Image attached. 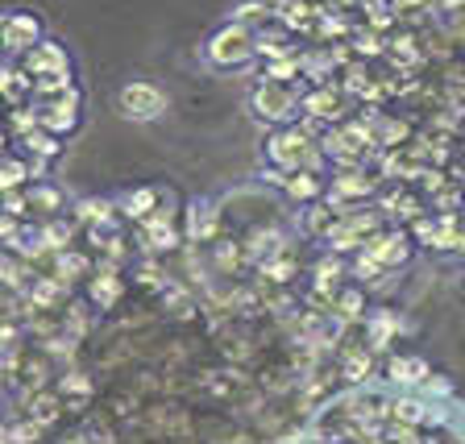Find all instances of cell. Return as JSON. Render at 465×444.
<instances>
[{"label": "cell", "mask_w": 465, "mask_h": 444, "mask_svg": "<svg viewBox=\"0 0 465 444\" xmlns=\"http://www.w3.org/2000/svg\"><path fill=\"white\" fill-rule=\"evenodd\" d=\"M266 154H271V166H279L282 174L295 171H312L320 163V150L303 129H279V133L266 142Z\"/></svg>", "instance_id": "obj_1"}, {"label": "cell", "mask_w": 465, "mask_h": 444, "mask_svg": "<svg viewBox=\"0 0 465 444\" xmlns=\"http://www.w3.org/2000/svg\"><path fill=\"white\" fill-rule=\"evenodd\" d=\"M253 54H258V38H253L250 25H242V21L224 25L221 34H213V42H208V63H213V67H245Z\"/></svg>", "instance_id": "obj_2"}, {"label": "cell", "mask_w": 465, "mask_h": 444, "mask_svg": "<svg viewBox=\"0 0 465 444\" xmlns=\"http://www.w3.org/2000/svg\"><path fill=\"white\" fill-rule=\"evenodd\" d=\"M253 113L262 116V121H274V125H287L291 116H295V108H300V92L291 84H258L253 87V96H250Z\"/></svg>", "instance_id": "obj_3"}, {"label": "cell", "mask_w": 465, "mask_h": 444, "mask_svg": "<svg viewBox=\"0 0 465 444\" xmlns=\"http://www.w3.org/2000/svg\"><path fill=\"white\" fill-rule=\"evenodd\" d=\"M116 108H121V116H129V121H154V116L166 113V92L154 84H145V79H134V84L121 87Z\"/></svg>", "instance_id": "obj_4"}, {"label": "cell", "mask_w": 465, "mask_h": 444, "mask_svg": "<svg viewBox=\"0 0 465 444\" xmlns=\"http://www.w3.org/2000/svg\"><path fill=\"white\" fill-rule=\"evenodd\" d=\"M79 104H84V96H79V87H71L67 96H54V100H42L38 104V125L46 129V133H71V129L79 125Z\"/></svg>", "instance_id": "obj_5"}, {"label": "cell", "mask_w": 465, "mask_h": 444, "mask_svg": "<svg viewBox=\"0 0 465 444\" xmlns=\"http://www.w3.org/2000/svg\"><path fill=\"white\" fill-rule=\"evenodd\" d=\"M42 42V21L34 13H9L0 25V46L9 54H29Z\"/></svg>", "instance_id": "obj_6"}, {"label": "cell", "mask_w": 465, "mask_h": 444, "mask_svg": "<svg viewBox=\"0 0 465 444\" xmlns=\"http://www.w3.org/2000/svg\"><path fill=\"white\" fill-rule=\"evenodd\" d=\"M361 253H366L370 261H378L382 271H391V266H403L407 261L411 242H407L403 232H370L366 245H361Z\"/></svg>", "instance_id": "obj_7"}, {"label": "cell", "mask_w": 465, "mask_h": 444, "mask_svg": "<svg viewBox=\"0 0 465 444\" xmlns=\"http://www.w3.org/2000/svg\"><path fill=\"white\" fill-rule=\"evenodd\" d=\"M63 71H71V63H67V50L58 46V42H38V46L25 54V75L29 79L63 75Z\"/></svg>", "instance_id": "obj_8"}, {"label": "cell", "mask_w": 465, "mask_h": 444, "mask_svg": "<svg viewBox=\"0 0 465 444\" xmlns=\"http://www.w3.org/2000/svg\"><path fill=\"white\" fill-rule=\"evenodd\" d=\"M370 192H374V179L349 166V171H341L337 179H332L329 203H332V208H337V212H345V203H341V200H361V195H370Z\"/></svg>", "instance_id": "obj_9"}, {"label": "cell", "mask_w": 465, "mask_h": 444, "mask_svg": "<svg viewBox=\"0 0 465 444\" xmlns=\"http://www.w3.org/2000/svg\"><path fill=\"white\" fill-rule=\"evenodd\" d=\"M187 232H192V242H213L216 237V203L195 200L192 208H187Z\"/></svg>", "instance_id": "obj_10"}, {"label": "cell", "mask_w": 465, "mask_h": 444, "mask_svg": "<svg viewBox=\"0 0 465 444\" xmlns=\"http://www.w3.org/2000/svg\"><path fill=\"white\" fill-rule=\"evenodd\" d=\"M300 104L312 121H332V116H341V96L332 92V87H316V92H308Z\"/></svg>", "instance_id": "obj_11"}, {"label": "cell", "mask_w": 465, "mask_h": 444, "mask_svg": "<svg viewBox=\"0 0 465 444\" xmlns=\"http://www.w3.org/2000/svg\"><path fill=\"white\" fill-rule=\"evenodd\" d=\"M87 300L96 303V308H113V303L121 300V279H116L113 266H104L96 279L87 282Z\"/></svg>", "instance_id": "obj_12"}, {"label": "cell", "mask_w": 465, "mask_h": 444, "mask_svg": "<svg viewBox=\"0 0 465 444\" xmlns=\"http://www.w3.org/2000/svg\"><path fill=\"white\" fill-rule=\"evenodd\" d=\"M428 374H432V370H428L424 358H391V366H387V378L399 382V387H416Z\"/></svg>", "instance_id": "obj_13"}, {"label": "cell", "mask_w": 465, "mask_h": 444, "mask_svg": "<svg viewBox=\"0 0 465 444\" xmlns=\"http://www.w3.org/2000/svg\"><path fill=\"white\" fill-rule=\"evenodd\" d=\"M121 212H125L129 221H150V216L158 212V192L154 187H137V192H129L125 200H121Z\"/></svg>", "instance_id": "obj_14"}, {"label": "cell", "mask_w": 465, "mask_h": 444, "mask_svg": "<svg viewBox=\"0 0 465 444\" xmlns=\"http://www.w3.org/2000/svg\"><path fill=\"white\" fill-rule=\"evenodd\" d=\"M21 145H25V154L29 158H42V163H50V158H58L63 154V145H58V137L54 133H46V129H29L25 137H21Z\"/></svg>", "instance_id": "obj_15"}, {"label": "cell", "mask_w": 465, "mask_h": 444, "mask_svg": "<svg viewBox=\"0 0 465 444\" xmlns=\"http://www.w3.org/2000/svg\"><path fill=\"white\" fill-rule=\"evenodd\" d=\"M0 96L13 100V104H21L25 96H34V79L17 67H0Z\"/></svg>", "instance_id": "obj_16"}, {"label": "cell", "mask_w": 465, "mask_h": 444, "mask_svg": "<svg viewBox=\"0 0 465 444\" xmlns=\"http://www.w3.org/2000/svg\"><path fill=\"white\" fill-rule=\"evenodd\" d=\"M25 200H29V212H46V216H54L58 208H63V192H58L54 183H34L25 192Z\"/></svg>", "instance_id": "obj_17"}, {"label": "cell", "mask_w": 465, "mask_h": 444, "mask_svg": "<svg viewBox=\"0 0 465 444\" xmlns=\"http://www.w3.org/2000/svg\"><path fill=\"white\" fill-rule=\"evenodd\" d=\"M395 332H399V316H395V311H374V316H370L366 337H370V345H374V349H387Z\"/></svg>", "instance_id": "obj_18"}, {"label": "cell", "mask_w": 465, "mask_h": 444, "mask_svg": "<svg viewBox=\"0 0 465 444\" xmlns=\"http://www.w3.org/2000/svg\"><path fill=\"white\" fill-rule=\"evenodd\" d=\"M29 179V163L25 158H0V195H9V192H21Z\"/></svg>", "instance_id": "obj_19"}, {"label": "cell", "mask_w": 465, "mask_h": 444, "mask_svg": "<svg viewBox=\"0 0 465 444\" xmlns=\"http://www.w3.org/2000/svg\"><path fill=\"white\" fill-rule=\"evenodd\" d=\"M282 192H287L291 200H316V195L324 192V183L316 179V171H295V174H287Z\"/></svg>", "instance_id": "obj_20"}, {"label": "cell", "mask_w": 465, "mask_h": 444, "mask_svg": "<svg viewBox=\"0 0 465 444\" xmlns=\"http://www.w3.org/2000/svg\"><path fill=\"white\" fill-rule=\"evenodd\" d=\"M75 216L84 224H92V229H100V224H113V200H79L75 203Z\"/></svg>", "instance_id": "obj_21"}, {"label": "cell", "mask_w": 465, "mask_h": 444, "mask_svg": "<svg viewBox=\"0 0 465 444\" xmlns=\"http://www.w3.org/2000/svg\"><path fill=\"white\" fill-rule=\"evenodd\" d=\"M391 419L403 428H416L428 419V407L420 403V399H399V403H391Z\"/></svg>", "instance_id": "obj_22"}, {"label": "cell", "mask_w": 465, "mask_h": 444, "mask_svg": "<svg viewBox=\"0 0 465 444\" xmlns=\"http://www.w3.org/2000/svg\"><path fill=\"white\" fill-rule=\"evenodd\" d=\"M71 71H63V75H42V79H34V96L38 100H54V96H67L71 92Z\"/></svg>", "instance_id": "obj_23"}, {"label": "cell", "mask_w": 465, "mask_h": 444, "mask_svg": "<svg viewBox=\"0 0 465 444\" xmlns=\"http://www.w3.org/2000/svg\"><path fill=\"white\" fill-rule=\"evenodd\" d=\"M79 274H87V258L84 253H58V261H54V279L63 282V279H79Z\"/></svg>", "instance_id": "obj_24"}, {"label": "cell", "mask_w": 465, "mask_h": 444, "mask_svg": "<svg viewBox=\"0 0 465 444\" xmlns=\"http://www.w3.org/2000/svg\"><path fill=\"white\" fill-rule=\"evenodd\" d=\"M332 308H337V316H341V320H358V316H361V308H366V295H361V291H341Z\"/></svg>", "instance_id": "obj_25"}, {"label": "cell", "mask_w": 465, "mask_h": 444, "mask_svg": "<svg viewBox=\"0 0 465 444\" xmlns=\"http://www.w3.org/2000/svg\"><path fill=\"white\" fill-rule=\"evenodd\" d=\"M58 395H63V399H75V403H84V399L92 395V382H87V374H67L63 382H58Z\"/></svg>", "instance_id": "obj_26"}, {"label": "cell", "mask_w": 465, "mask_h": 444, "mask_svg": "<svg viewBox=\"0 0 465 444\" xmlns=\"http://www.w3.org/2000/svg\"><path fill=\"white\" fill-rule=\"evenodd\" d=\"M337 279H341V261H329V258H324V261L316 266V291H320V295H329V291L337 295Z\"/></svg>", "instance_id": "obj_27"}, {"label": "cell", "mask_w": 465, "mask_h": 444, "mask_svg": "<svg viewBox=\"0 0 465 444\" xmlns=\"http://www.w3.org/2000/svg\"><path fill=\"white\" fill-rule=\"evenodd\" d=\"M54 416H58V399L54 395H34V403H29V419H34V424H50Z\"/></svg>", "instance_id": "obj_28"}, {"label": "cell", "mask_w": 465, "mask_h": 444, "mask_svg": "<svg viewBox=\"0 0 465 444\" xmlns=\"http://www.w3.org/2000/svg\"><path fill=\"white\" fill-rule=\"evenodd\" d=\"M258 54L271 58V63H279V58H291V46L282 34H274V38H266V34H258Z\"/></svg>", "instance_id": "obj_29"}, {"label": "cell", "mask_w": 465, "mask_h": 444, "mask_svg": "<svg viewBox=\"0 0 465 444\" xmlns=\"http://www.w3.org/2000/svg\"><path fill=\"white\" fill-rule=\"evenodd\" d=\"M345 378H349V382H366V378H370V353L353 349V353L345 358Z\"/></svg>", "instance_id": "obj_30"}, {"label": "cell", "mask_w": 465, "mask_h": 444, "mask_svg": "<svg viewBox=\"0 0 465 444\" xmlns=\"http://www.w3.org/2000/svg\"><path fill=\"white\" fill-rule=\"evenodd\" d=\"M295 71H303V63H300V58H295V54H291V58H279V63H271V67H266V75H262V79H271V84H282V79H291V75H295Z\"/></svg>", "instance_id": "obj_31"}, {"label": "cell", "mask_w": 465, "mask_h": 444, "mask_svg": "<svg viewBox=\"0 0 465 444\" xmlns=\"http://www.w3.org/2000/svg\"><path fill=\"white\" fill-rule=\"evenodd\" d=\"M0 212H9L13 221H21V216L29 212V200H25V192H9V195H0Z\"/></svg>", "instance_id": "obj_32"}, {"label": "cell", "mask_w": 465, "mask_h": 444, "mask_svg": "<svg viewBox=\"0 0 465 444\" xmlns=\"http://www.w3.org/2000/svg\"><path fill=\"white\" fill-rule=\"evenodd\" d=\"M387 212H395V216H416V212H420V203L411 200V195L395 192V195H387Z\"/></svg>", "instance_id": "obj_33"}, {"label": "cell", "mask_w": 465, "mask_h": 444, "mask_svg": "<svg viewBox=\"0 0 465 444\" xmlns=\"http://www.w3.org/2000/svg\"><path fill=\"white\" fill-rule=\"evenodd\" d=\"M366 13H370V25H374V29H387L391 25V13H395V9H387L382 0H370Z\"/></svg>", "instance_id": "obj_34"}, {"label": "cell", "mask_w": 465, "mask_h": 444, "mask_svg": "<svg viewBox=\"0 0 465 444\" xmlns=\"http://www.w3.org/2000/svg\"><path fill=\"white\" fill-rule=\"evenodd\" d=\"M216 266H221V271H232V266H237V245L232 242L216 245Z\"/></svg>", "instance_id": "obj_35"}, {"label": "cell", "mask_w": 465, "mask_h": 444, "mask_svg": "<svg viewBox=\"0 0 465 444\" xmlns=\"http://www.w3.org/2000/svg\"><path fill=\"white\" fill-rule=\"evenodd\" d=\"M353 271H358L361 279H370V282H374L378 274H382V266H378V261H370L366 253H358V261H353Z\"/></svg>", "instance_id": "obj_36"}, {"label": "cell", "mask_w": 465, "mask_h": 444, "mask_svg": "<svg viewBox=\"0 0 465 444\" xmlns=\"http://www.w3.org/2000/svg\"><path fill=\"white\" fill-rule=\"evenodd\" d=\"M17 229H21V221H13L9 212H0V242H5V245H13V237H17Z\"/></svg>", "instance_id": "obj_37"}, {"label": "cell", "mask_w": 465, "mask_h": 444, "mask_svg": "<svg viewBox=\"0 0 465 444\" xmlns=\"http://www.w3.org/2000/svg\"><path fill=\"white\" fill-rule=\"evenodd\" d=\"M358 54H382V42H378V34H361V38H358Z\"/></svg>", "instance_id": "obj_38"}, {"label": "cell", "mask_w": 465, "mask_h": 444, "mask_svg": "<svg viewBox=\"0 0 465 444\" xmlns=\"http://www.w3.org/2000/svg\"><path fill=\"white\" fill-rule=\"evenodd\" d=\"M424 387H428V390H436V395H449V390H453V382H449V378H440V374H428V378H424Z\"/></svg>", "instance_id": "obj_39"}, {"label": "cell", "mask_w": 465, "mask_h": 444, "mask_svg": "<svg viewBox=\"0 0 465 444\" xmlns=\"http://www.w3.org/2000/svg\"><path fill=\"white\" fill-rule=\"evenodd\" d=\"M5 142H9V137H5V129H0V158H5Z\"/></svg>", "instance_id": "obj_40"}, {"label": "cell", "mask_w": 465, "mask_h": 444, "mask_svg": "<svg viewBox=\"0 0 465 444\" xmlns=\"http://www.w3.org/2000/svg\"><path fill=\"white\" fill-rule=\"evenodd\" d=\"M399 5H407V9H411V5H424V0H399Z\"/></svg>", "instance_id": "obj_41"}, {"label": "cell", "mask_w": 465, "mask_h": 444, "mask_svg": "<svg viewBox=\"0 0 465 444\" xmlns=\"http://www.w3.org/2000/svg\"><path fill=\"white\" fill-rule=\"evenodd\" d=\"M63 444H87V440H84V436H75V440H63Z\"/></svg>", "instance_id": "obj_42"}, {"label": "cell", "mask_w": 465, "mask_h": 444, "mask_svg": "<svg viewBox=\"0 0 465 444\" xmlns=\"http://www.w3.org/2000/svg\"><path fill=\"white\" fill-rule=\"evenodd\" d=\"M420 444H440V440H420Z\"/></svg>", "instance_id": "obj_43"}, {"label": "cell", "mask_w": 465, "mask_h": 444, "mask_svg": "<svg viewBox=\"0 0 465 444\" xmlns=\"http://www.w3.org/2000/svg\"><path fill=\"white\" fill-rule=\"evenodd\" d=\"M461 174H465V163H461ZM461 183H465V179H461Z\"/></svg>", "instance_id": "obj_44"}, {"label": "cell", "mask_w": 465, "mask_h": 444, "mask_svg": "<svg viewBox=\"0 0 465 444\" xmlns=\"http://www.w3.org/2000/svg\"><path fill=\"white\" fill-rule=\"evenodd\" d=\"M0 25H5V17H0Z\"/></svg>", "instance_id": "obj_45"}]
</instances>
